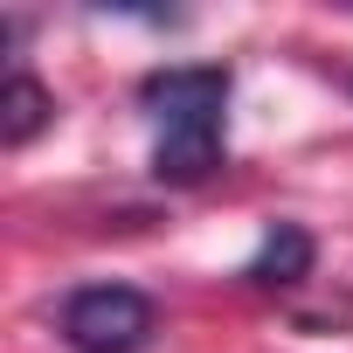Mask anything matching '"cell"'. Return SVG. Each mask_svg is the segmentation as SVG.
I'll use <instances>...</instances> for the list:
<instances>
[{
	"instance_id": "6da1fadb",
	"label": "cell",
	"mask_w": 353,
	"mask_h": 353,
	"mask_svg": "<svg viewBox=\"0 0 353 353\" xmlns=\"http://www.w3.org/2000/svg\"><path fill=\"white\" fill-rule=\"evenodd\" d=\"M139 104L152 111V173L173 188H194L222 166V118H229V70L222 63H181L152 70L139 83Z\"/></svg>"
},
{
	"instance_id": "7a4b0ae2",
	"label": "cell",
	"mask_w": 353,
	"mask_h": 353,
	"mask_svg": "<svg viewBox=\"0 0 353 353\" xmlns=\"http://www.w3.org/2000/svg\"><path fill=\"white\" fill-rule=\"evenodd\" d=\"M152 325H159V312L132 284H83L63 305V339L77 353H139L152 339Z\"/></svg>"
},
{
	"instance_id": "3957f363",
	"label": "cell",
	"mask_w": 353,
	"mask_h": 353,
	"mask_svg": "<svg viewBox=\"0 0 353 353\" xmlns=\"http://www.w3.org/2000/svg\"><path fill=\"white\" fill-rule=\"evenodd\" d=\"M312 236L298 229V222H277L263 243H256V256L243 263V277L250 284H263V291H284V284H298V277H312Z\"/></svg>"
},
{
	"instance_id": "277c9868",
	"label": "cell",
	"mask_w": 353,
	"mask_h": 353,
	"mask_svg": "<svg viewBox=\"0 0 353 353\" xmlns=\"http://www.w3.org/2000/svg\"><path fill=\"white\" fill-rule=\"evenodd\" d=\"M56 118V97L35 83V77H8V90H0V139H8V145H28L42 125Z\"/></svg>"
}]
</instances>
